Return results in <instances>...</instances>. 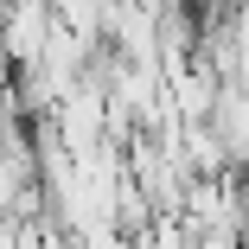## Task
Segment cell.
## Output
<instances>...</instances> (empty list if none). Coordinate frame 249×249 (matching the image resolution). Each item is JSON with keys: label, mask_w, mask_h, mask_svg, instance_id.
Returning <instances> with one entry per match:
<instances>
[{"label": "cell", "mask_w": 249, "mask_h": 249, "mask_svg": "<svg viewBox=\"0 0 249 249\" xmlns=\"http://www.w3.org/2000/svg\"><path fill=\"white\" fill-rule=\"evenodd\" d=\"M211 134H217V147H224L230 173H243V166H249V89H243V83H224V89H217Z\"/></svg>", "instance_id": "7a4b0ae2"}, {"label": "cell", "mask_w": 249, "mask_h": 249, "mask_svg": "<svg viewBox=\"0 0 249 249\" xmlns=\"http://www.w3.org/2000/svg\"><path fill=\"white\" fill-rule=\"evenodd\" d=\"M52 26H58V13L45 7V0H7V13H0V45H7L13 71H26V64L45 58V38H52Z\"/></svg>", "instance_id": "6da1fadb"}, {"label": "cell", "mask_w": 249, "mask_h": 249, "mask_svg": "<svg viewBox=\"0 0 249 249\" xmlns=\"http://www.w3.org/2000/svg\"><path fill=\"white\" fill-rule=\"evenodd\" d=\"M13 83V58H7V45H0V89Z\"/></svg>", "instance_id": "277c9868"}, {"label": "cell", "mask_w": 249, "mask_h": 249, "mask_svg": "<svg viewBox=\"0 0 249 249\" xmlns=\"http://www.w3.org/2000/svg\"><path fill=\"white\" fill-rule=\"evenodd\" d=\"M77 249H134V236H128V230H115V224H103V230H83V236H77Z\"/></svg>", "instance_id": "3957f363"}]
</instances>
